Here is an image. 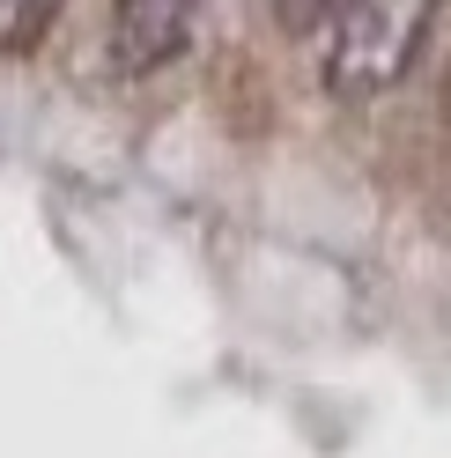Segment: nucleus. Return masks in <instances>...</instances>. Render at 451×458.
Wrapping results in <instances>:
<instances>
[{
  "label": "nucleus",
  "instance_id": "nucleus-4",
  "mask_svg": "<svg viewBox=\"0 0 451 458\" xmlns=\"http://www.w3.org/2000/svg\"><path fill=\"white\" fill-rule=\"evenodd\" d=\"M333 8H341V0H274V15H281V30H289V38L326 30V22H333Z\"/></svg>",
  "mask_w": 451,
  "mask_h": 458
},
{
  "label": "nucleus",
  "instance_id": "nucleus-1",
  "mask_svg": "<svg viewBox=\"0 0 451 458\" xmlns=\"http://www.w3.org/2000/svg\"><path fill=\"white\" fill-rule=\"evenodd\" d=\"M444 0H341L333 22L319 30V67L326 89L341 104H370L385 89H400L421 38H430Z\"/></svg>",
  "mask_w": 451,
  "mask_h": 458
},
{
  "label": "nucleus",
  "instance_id": "nucleus-3",
  "mask_svg": "<svg viewBox=\"0 0 451 458\" xmlns=\"http://www.w3.org/2000/svg\"><path fill=\"white\" fill-rule=\"evenodd\" d=\"M67 0H0V60H30Z\"/></svg>",
  "mask_w": 451,
  "mask_h": 458
},
{
  "label": "nucleus",
  "instance_id": "nucleus-2",
  "mask_svg": "<svg viewBox=\"0 0 451 458\" xmlns=\"http://www.w3.org/2000/svg\"><path fill=\"white\" fill-rule=\"evenodd\" d=\"M208 0H111V67L119 74H156V67H171L185 38H192V22H200Z\"/></svg>",
  "mask_w": 451,
  "mask_h": 458
}]
</instances>
